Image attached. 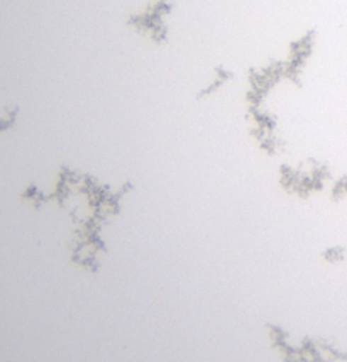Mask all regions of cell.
<instances>
[{
    "mask_svg": "<svg viewBox=\"0 0 347 362\" xmlns=\"http://www.w3.org/2000/svg\"><path fill=\"white\" fill-rule=\"evenodd\" d=\"M175 2L173 0H151L141 11L132 12L125 19V25L137 36L149 40L154 45H166L170 37V19Z\"/></svg>",
    "mask_w": 347,
    "mask_h": 362,
    "instance_id": "cell-1",
    "label": "cell"
},
{
    "mask_svg": "<svg viewBox=\"0 0 347 362\" xmlns=\"http://www.w3.org/2000/svg\"><path fill=\"white\" fill-rule=\"evenodd\" d=\"M317 40H319V33L312 28L290 42L288 56L283 59L285 80L292 81V83H300L302 73L305 71L307 63L317 47Z\"/></svg>",
    "mask_w": 347,
    "mask_h": 362,
    "instance_id": "cell-2",
    "label": "cell"
},
{
    "mask_svg": "<svg viewBox=\"0 0 347 362\" xmlns=\"http://www.w3.org/2000/svg\"><path fill=\"white\" fill-rule=\"evenodd\" d=\"M231 78H232L231 70H227V68H224V66H217L214 71V78H212L210 83H208L207 87L202 90L200 97H207V95H212L214 92H217V90L222 87V85L227 83Z\"/></svg>",
    "mask_w": 347,
    "mask_h": 362,
    "instance_id": "cell-3",
    "label": "cell"
}]
</instances>
